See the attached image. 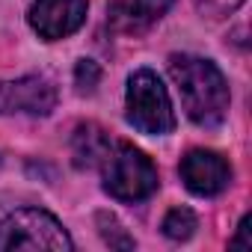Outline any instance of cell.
Listing matches in <instances>:
<instances>
[{"instance_id": "4", "label": "cell", "mask_w": 252, "mask_h": 252, "mask_svg": "<svg viewBox=\"0 0 252 252\" xmlns=\"http://www.w3.org/2000/svg\"><path fill=\"white\" fill-rule=\"evenodd\" d=\"M74 243L63 222L42 208H18L0 222V249H54L68 252Z\"/></svg>"}, {"instance_id": "10", "label": "cell", "mask_w": 252, "mask_h": 252, "mask_svg": "<svg viewBox=\"0 0 252 252\" xmlns=\"http://www.w3.org/2000/svg\"><path fill=\"white\" fill-rule=\"evenodd\" d=\"M163 234L169 237V240H187V237H193V231L199 228V217L190 211V208H184V205H178V208H172L166 217H163Z\"/></svg>"}, {"instance_id": "1", "label": "cell", "mask_w": 252, "mask_h": 252, "mask_svg": "<svg viewBox=\"0 0 252 252\" xmlns=\"http://www.w3.org/2000/svg\"><path fill=\"white\" fill-rule=\"evenodd\" d=\"M169 74L178 86L181 107L199 128H217L228 116V83L217 63L196 54L169 57Z\"/></svg>"}, {"instance_id": "11", "label": "cell", "mask_w": 252, "mask_h": 252, "mask_svg": "<svg viewBox=\"0 0 252 252\" xmlns=\"http://www.w3.org/2000/svg\"><path fill=\"white\" fill-rule=\"evenodd\" d=\"M95 222H98V231H101V237H104V243H107L110 249H134V246H137V240L125 231V225H122L113 214L101 211V214L95 217Z\"/></svg>"}, {"instance_id": "3", "label": "cell", "mask_w": 252, "mask_h": 252, "mask_svg": "<svg viewBox=\"0 0 252 252\" xmlns=\"http://www.w3.org/2000/svg\"><path fill=\"white\" fill-rule=\"evenodd\" d=\"M125 116L137 131L163 137L175 131V110L169 101L166 86L160 77L149 68H140L128 77V92H125Z\"/></svg>"}, {"instance_id": "13", "label": "cell", "mask_w": 252, "mask_h": 252, "mask_svg": "<svg viewBox=\"0 0 252 252\" xmlns=\"http://www.w3.org/2000/svg\"><path fill=\"white\" fill-rule=\"evenodd\" d=\"M196 3V9L202 12V15H208V18H225V15H231L243 0H193Z\"/></svg>"}, {"instance_id": "5", "label": "cell", "mask_w": 252, "mask_h": 252, "mask_svg": "<svg viewBox=\"0 0 252 252\" xmlns=\"http://www.w3.org/2000/svg\"><path fill=\"white\" fill-rule=\"evenodd\" d=\"M57 107V86L45 74L0 80V116H48Z\"/></svg>"}, {"instance_id": "12", "label": "cell", "mask_w": 252, "mask_h": 252, "mask_svg": "<svg viewBox=\"0 0 252 252\" xmlns=\"http://www.w3.org/2000/svg\"><path fill=\"white\" fill-rule=\"evenodd\" d=\"M101 83V65L95 60H80L74 65V86L80 95H89L95 92V86Z\"/></svg>"}, {"instance_id": "9", "label": "cell", "mask_w": 252, "mask_h": 252, "mask_svg": "<svg viewBox=\"0 0 252 252\" xmlns=\"http://www.w3.org/2000/svg\"><path fill=\"white\" fill-rule=\"evenodd\" d=\"M110 137L98 128V125H80L74 131V140H71V152H74V163L80 169H89L98 163V158L104 155Z\"/></svg>"}, {"instance_id": "6", "label": "cell", "mask_w": 252, "mask_h": 252, "mask_svg": "<svg viewBox=\"0 0 252 252\" xmlns=\"http://www.w3.org/2000/svg\"><path fill=\"white\" fill-rule=\"evenodd\" d=\"M86 12H89L86 0H33L27 21L39 39L60 42L83 27Z\"/></svg>"}, {"instance_id": "14", "label": "cell", "mask_w": 252, "mask_h": 252, "mask_svg": "<svg viewBox=\"0 0 252 252\" xmlns=\"http://www.w3.org/2000/svg\"><path fill=\"white\" fill-rule=\"evenodd\" d=\"M249 225H252V217H249V214H243V220H240V225H237V234L228 240V246H231V249H249V246H252V237H249V231H252V228H249Z\"/></svg>"}, {"instance_id": "8", "label": "cell", "mask_w": 252, "mask_h": 252, "mask_svg": "<svg viewBox=\"0 0 252 252\" xmlns=\"http://www.w3.org/2000/svg\"><path fill=\"white\" fill-rule=\"evenodd\" d=\"M175 0H116L110 6V24L119 33H143L160 21Z\"/></svg>"}, {"instance_id": "7", "label": "cell", "mask_w": 252, "mask_h": 252, "mask_svg": "<svg viewBox=\"0 0 252 252\" xmlns=\"http://www.w3.org/2000/svg\"><path fill=\"white\" fill-rule=\"evenodd\" d=\"M181 181L193 196L211 199L220 196L228 184H231V166L222 155L208 152V149H193L181 158Z\"/></svg>"}, {"instance_id": "2", "label": "cell", "mask_w": 252, "mask_h": 252, "mask_svg": "<svg viewBox=\"0 0 252 252\" xmlns=\"http://www.w3.org/2000/svg\"><path fill=\"white\" fill-rule=\"evenodd\" d=\"M95 166L101 169L104 190L119 202H143L160 184L158 166L152 163V158L146 152L134 149L131 143L110 140Z\"/></svg>"}]
</instances>
